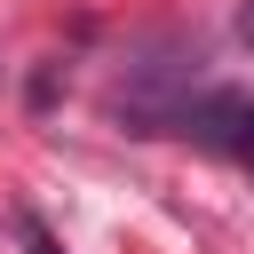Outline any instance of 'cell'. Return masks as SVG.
<instances>
[{
    "label": "cell",
    "instance_id": "obj_1",
    "mask_svg": "<svg viewBox=\"0 0 254 254\" xmlns=\"http://www.w3.org/2000/svg\"><path fill=\"white\" fill-rule=\"evenodd\" d=\"M16 238H24V254H64V246L48 238V222H40V214H16Z\"/></svg>",
    "mask_w": 254,
    "mask_h": 254
}]
</instances>
